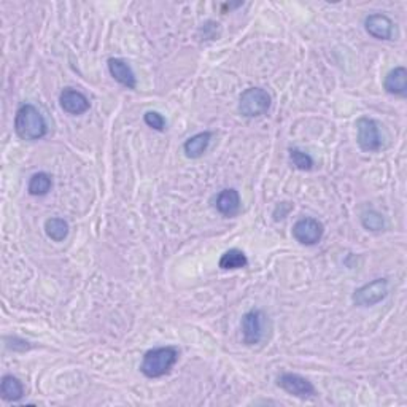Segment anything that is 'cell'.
<instances>
[{
	"label": "cell",
	"mask_w": 407,
	"mask_h": 407,
	"mask_svg": "<svg viewBox=\"0 0 407 407\" xmlns=\"http://www.w3.org/2000/svg\"><path fill=\"white\" fill-rule=\"evenodd\" d=\"M15 132L21 140H40L48 132V125L45 116L32 103H24L15 115Z\"/></svg>",
	"instance_id": "1"
},
{
	"label": "cell",
	"mask_w": 407,
	"mask_h": 407,
	"mask_svg": "<svg viewBox=\"0 0 407 407\" xmlns=\"http://www.w3.org/2000/svg\"><path fill=\"white\" fill-rule=\"evenodd\" d=\"M178 361L176 347H156L148 350L140 363V372L148 379H159L169 374Z\"/></svg>",
	"instance_id": "2"
},
{
	"label": "cell",
	"mask_w": 407,
	"mask_h": 407,
	"mask_svg": "<svg viewBox=\"0 0 407 407\" xmlns=\"http://www.w3.org/2000/svg\"><path fill=\"white\" fill-rule=\"evenodd\" d=\"M270 94L263 88H248L239 98V113L245 118H260L270 108Z\"/></svg>",
	"instance_id": "3"
},
{
	"label": "cell",
	"mask_w": 407,
	"mask_h": 407,
	"mask_svg": "<svg viewBox=\"0 0 407 407\" xmlns=\"http://www.w3.org/2000/svg\"><path fill=\"white\" fill-rule=\"evenodd\" d=\"M266 315L261 309H251L242 316V339L245 345H256L264 339L266 334Z\"/></svg>",
	"instance_id": "4"
},
{
	"label": "cell",
	"mask_w": 407,
	"mask_h": 407,
	"mask_svg": "<svg viewBox=\"0 0 407 407\" xmlns=\"http://www.w3.org/2000/svg\"><path fill=\"white\" fill-rule=\"evenodd\" d=\"M275 384L279 389H282L283 391L294 398L310 399V398L316 396V390H315L314 384L304 376H301V374L282 372L280 376H277Z\"/></svg>",
	"instance_id": "5"
},
{
	"label": "cell",
	"mask_w": 407,
	"mask_h": 407,
	"mask_svg": "<svg viewBox=\"0 0 407 407\" xmlns=\"http://www.w3.org/2000/svg\"><path fill=\"white\" fill-rule=\"evenodd\" d=\"M389 296V280L376 279L355 290L352 301L358 307H372Z\"/></svg>",
	"instance_id": "6"
},
{
	"label": "cell",
	"mask_w": 407,
	"mask_h": 407,
	"mask_svg": "<svg viewBox=\"0 0 407 407\" xmlns=\"http://www.w3.org/2000/svg\"><path fill=\"white\" fill-rule=\"evenodd\" d=\"M357 142L363 151L372 153L379 151L382 147V135H380V126L376 120L361 116L357 120Z\"/></svg>",
	"instance_id": "7"
},
{
	"label": "cell",
	"mask_w": 407,
	"mask_h": 407,
	"mask_svg": "<svg viewBox=\"0 0 407 407\" xmlns=\"http://www.w3.org/2000/svg\"><path fill=\"white\" fill-rule=\"evenodd\" d=\"M323 234H325V226L312 217L301 218L293 224V237L306 247H312V245L319 243Z\"/></svg>",
	"instance_id": "8"
},
{
	"label": "cell",
	"mask_w": 407,
	"mask_h": 407,
	"mask_svg": "<svg viewBox=\"0 0 407 407\" xmlns=\"http://www.w3.org/2000/svg\"><path fill=\"white\" fill-rule=\"evenodd\" d=\"M365 29L377 40H393L395 37V23L382 13H372L365 19Z\"/></svg>",
	"instance_id": "9"
},
{
	"label": "cell",
	"mask_w": 407,
	"mask_h": 407,
	"mask_svg": "<svg viewBox=\"0 0 407 407\" xmlns=\"http://www.w3.org/2000/svg\"><path fill=\"white\" fill-rule=\"evenodd\" d=\"M108 72L113 76L115 81H118L121 86L127 89H137V76H135L132 67L129 66L127 61L121 57H110L107 61Z\"/></svg>",
	"instance_id": "10"
},
{
	"label": "cell",
	"mask_w": 407,
	"mask_h": 407,
	"mask_svg": "<svg viewBox=\"0 0 407 407\" xmlns=\"http://www.w3.org/2000/svg\"><path fill=\"white\" fill-rule=\"evenodd\" d=\"M59 103L64 112H67L69 115H83L91 107L86 96L74 88L62 89L59 96Z\"/></svg>",
	"instance_id": "11"
},
{
	"label": "cell",
	"mask_w": 407,
	"mask_h": 407,
	"mask_svg": "<svg viewBox=\"0 0 407 407\" xmlns=\"http://www.w3.org/2000/svg\"><path fill=\"white\" fill-rule=\"evenodd\" d=\"M241 207H242L241 195H239V191L234 188H226L223 191H219L215 197V209L226 218L239 215Z\"/></svg>",
	"instance_id": "12"
},
{
	"label": "cell",
	"mask_w": 407,
	"mask_h": 407,
	"mask_svg": "<svg viewBox=\"0 0 407 407\" xmlns=\"http://www.w3.org/2000/svg\"><path fill=\"white\" fill-rule=\"evenodd\" d=\"M385 91L391 96H398V98H406L407 96V70L403 66H398L391 69L389 74L385 75L384 80Z\"/></svg>",
	"instance_id": "13"
},
{
	"label": "cell",
	"mask_w": 407,
	"mask_h": 407,
	"mask_svg": "<svg viewBox=\"0 0 407 407\" xmlns=\"http://www.w3.org/2000/svg\"><path fill=\"white\" fill-rule=\"evenodd\" d=\"M212 142V132L210 131H204L191 135L190 139H186L183 144V153L186 158L190 159H199L204 156V153L207 151Z\"/></svg>",
	"instance_id": "14"
},
{
	"label": "cell",
	"mask_w": 407,
	"mask_h": 407,
	"mask_svg": "<svg viewBox=\"0 0 407 407\" xmlns=\"http://www.w3.org/2000/svg\"><path fill=\"white\" fill-rule=\"evenodd\" d=\"M0 395L8 403L21 401L24 396V386L21 380L11 376V374H5L2 380H0Z\"/></svg>",
	"instance_id": "15"
},
{
	"label": "cell",
	"mask_w": 407,
	"mask_h": 407,
	"mask_svg": "<svg viewBox=\"0 0 407 407\" xmlns=\"http://www.w3.org/2000/svg\"><path fill=\"white\" fill-rule=\"evenodd\" d=\"M218 266L223 270H236V269H243L248 266V258L243 253L242 250L239 248H231L228 251H224L219 258Z\"/></svg>",
	"instance_id": "16"
},
{
	"label": "cell",
	"mask_w": 407,
	"mask_h": 407,
	"mask_svg": "<svg viewBox=\"0 0 407 407\" xmlns=\"http://www.w3.org/2000/svg\"><path fill=\"white\" fill-rule=\"evenodd\" d=\"M45 232L53 242H64L70 232V226L64 218L51 217L45 222Z\"/></svg>",
	"instance_id": "17"
},
{
	"label": "cell",
	"mask_w": 407,
	"mask_h": 407,
	"mask_svg": "<svg viewBox=\"0 0 407 407\" xmlns=\"http://www.w3.org/2000/svg\"><path fill=\"white\" fill-rule=\"evenodd\" d=\"M53 186V178L47 172H37L29 178L28 191L30 196H47Z\"/></svg>",
	"instance_id": "18"
},
{
	"label": "cell",
	"mask_w": 407,
	"mask_h": 407,
	"mask_svg": "<svg viewBox=\"0 0 407 407\" xmlns=\"http://www.w3.org/2000/svg\"><path fill=\"white\" fill-rule=\"evenodd\" d=\"M361 224H363L365 229L367 231L379 232V231H384L385 228V218L382 213H379L377 210L367 209L361 213Z\"/></svg>",
	"instance_id": "19"
},
{
	"label": "cell",
	"mask_w": 407,
	"mask_h": 407,
	"mask_svg": "<svg viewBox=\"0 0 407 407\" xmlns=\"http://www.w3.org/2000/svg\"><path fill=\"white\" fill-rule=\"evenodd\" d=\"M290 154V161H292V164L296 167L298 171H304L309 172L314 169V159L310 156L309 153L302 151L301 148H290L288 150Z\"/></svg>",
	"instance_id": "20"
},
{
	"label": "cell",
	"mask_w": 407,
	"mask_h": 407,
	"mask_svg": "<svg viewBox=\"0 0 407 407\" xmlns=\"http://www.w3.org/2000/svg\"><path fill=\"white\" fill-rule=\"evenodd\" d=\"M144 121L148 127H151L158 132H163L167 126V121H166L164 116L161 115L159 112H153V110H150V112H147L144 115Z\"/></svg>",
	"instance_id": "21"
},
{
	"label": "cell",
	"mask_w": 407,
	"mask_h": 407,
	"mask_svg": "<svg viewBox=\"0 0 407 407\" xmlns=\"http://www.w3.org/2000/svg\"><path fill=\"white\" fill-rule=\"evenodd\" d=\"M5 345L13 352H25L32 347L28 340L18 338V336H8V338H5Z\"/></svg>",
	"instance_id": "22"
},
{
	"label": "cell",
	"mask_w": 407,
	"mask_h": 407,
	"mask_svg": "<svg viewBox=\"0 0 407 407\" xmlns=\"http://www.w3.org/2000/svg\"><path fill=\"white\" fill-rule=\"evenodd\" d=\"M292 210H293V204H292V202H280L279 205L275 207V210H274V218L280 213V217L277 218V222H279V219L287 218V217H288V213L292 212Z\"/></svg>",
	"instance_id": "23"
}]
</instances>
